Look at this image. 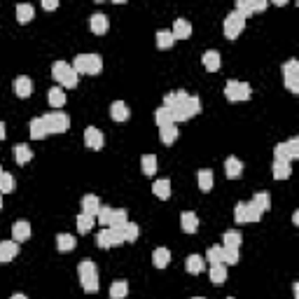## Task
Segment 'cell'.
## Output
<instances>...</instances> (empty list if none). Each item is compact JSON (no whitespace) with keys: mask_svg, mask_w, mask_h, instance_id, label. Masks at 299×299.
<instances>
[{"mask_svg":"<svg viewBox=\"0 0 299 299\" xmlns=\"http://www.w3.org/2000/svg\"><path fill=\"white\" fill-rule=\"evenodd\" d=\"M164 108L171 110L173 122H187L201 112V101L187 92H168L164 96Z\"/></svg>","mask_w":299,"mask_h":299,"instance_id":"cell-1","label":"cell"},{"mask_svg":"<svg viewBox=\"0 0 299 299\" xmlns=\"http://www.w3.org/2000/svg\"><path fill=\"white\" fill-rule=\"evenodd\" d=\"M73 70L77 75H98L103 70V59L98 54H79L75 56Z\"/></svg>","mask_w":299,"mask_h":299,"instance_id":"cell-2","label":"cell"},{"mask_svg":"<svg viewBox=\"0 0 299 299\" xmlns=\"http://www.w3.org/2000/svg\"><path fill=\"white\" fill-rule=\"evenodd\" d=\"M52 77H54L63 89H75V87H77V73H75L73 66L66 61L52 63Z\"/></svg>","mask_w":299,"mask_h":299,"instance_id":"cell-3","label":"cell"},{"mask_svg":"<svg viewBox=\"0 0 299 299\" xmlns=\"http://www.w3.org/2000/svg\"><path fill=\"white\" fill-rule=\"evenodd\" d=\"M252 96V89L248 82H238V79H229L225 84V98L227 101H232V103H236V101H248V98Z\"/></svg>","mask_w":299,"mask_h":299,"instance_id":"cell-4","label":"cell"},{"mask_svg":"<svg viewBox=\"0 0 299 299\" xmlns=\"http://www.w3.org/2000/svg\"><path fill=\"white\" fill-rule=\"evenodd\" d=\"M234 220L236 225H248V222H260L262 220V213L252 206V201H241L234 208Z\"/></svg>","mask_w":299,"mask_h":299,"instance_id":"cell-5","label":"cell"},{"mask_svg":"<svg viewBox=\"0 0 299 299\" xmlns=\"http://www.w3.org/2000/svg\"><path fill=\"white\" fill-rule=\"evenodd\" d=\"M45 126H47V134H66L68 126H70V119H68L66 112H47L42 117Z\"/></svg>","mask_w":299,"mask_h":299,"instance_id":"cell-6","label":"cell"},{"mask_svg":"<svg viewBox=\"0 0 299 299\" xmlns=\"http://www.w3.org/2000/svg\"><path fill=\"white\" fill-rule=\"evenodd\" d=\"M245 28V17H241V14L234 10V12H229L225 17V26H222V31H225V37H229V40H236L238 33Z\"/></svg>","mask_w":299,"mask_h":299,"instance_id":"cell-7","label":"cell"},{"mask_svg":"<svg viewBox=\"0 0 299 299\" xmlns=\"http://www.w3.org/2000/svg\"><path fill=\"white\" fill-rule=\"evenodd\" d=\"M276 161H292L299 157V138H290L287 143H278L274 150Z\"/></svg>","mask_w":299,"mask_h":299,"instance_id":"cell-8","label":"cell"},{"mask_svg":"<svg viewBox=\"0 0 299 299\" xmlns=\"http://www.w3.org/2000/svg\"><path fill=\"white\" fill-rule=\"evenodd\" d=\"M96 243H98V248L108 250V248L122 245L124 238H122V234H119V229H101V232L96 234Z\"/></svg>","mask_w":299,"mask_h":299,"instance_id":"cell-9","label":"cell"},{"mask_svg":"<svg viewBox=\"0 0 299 299\" xmlns=\"http://www.w3.org/2000/svg\"><path fill=\"white\" fill-rule=\"evenodd\" d=\"M283 75H285V87L290 89L292 94H299V63L294 61V59H290V61H285V66H283Z\"/></svg>","mask_w":299,"mask_h":299,"instance_id":"cell-10","label":"cell"},{"mask_svg":"<svg viewBox=\"0 0 299 299\" xmlns=\"http://www.w3.org/2000/svg\"><path fill=\"white\" fill-rule=\"evenodd\" d=\"M103 143H105V138H103V134L98 131L96 126H87L84 129V145L89 147V150H101L103 147Z\"/></svg>","mask_w":299,"mask_h":299,"instance_id":"cell-11","label":"cell"},{"mask_svg":"<svg viewBox=\"0 0 299 299\" xmlns=\"http://www.w3.org/2000/svg\"><path fill=\"white\" fill-rule=\"evenodd\" d=\"M28 238H31V222L28 220H17L12 225V241L24 243V241H28Z\"/></svg>","mask_w":299,"mask_h":299,"instance_id":"cell-12","label":"cell"},{"mask_svg":"<svg viewBox=\"0 0 299 299\" xmlns=\"http://www.w3.org/2000/svg\"><path fill=\"white\" fill-rule=\"evenodd\" d=\"M241 173H243V161L238 157H227L225 159V176L236 180V178H241Z\"/></svg>","mask_w":299,"mask_h":299,"instance_id":"cell-13","label":"cell"},{"mask_svg":"<svg viewBox=\"0 0 299 299\" xmlns=\"http://www.w3.org/2000/svg\"><path fill=\"white\" fill-rule=\"evenodd\" d=\"M98 210H101V199H98L96 194L82 196V213H84V215H92V218H96Z\"/></svg>","mask_w":299,"mask_h":299,"instance_id":"cell-14","label":"cell"},{"mask_svg":"<svg viewBox=\"0 0 299 299\" xmlns=\"http://www.w3.org/2000/svg\"><path fill=\"white\" fill-rule=\"evenodd\" d=\"M180 227H183V232H187V234H196V232H199V218H196V213L185 210V213L180 215Z\"/></svg>","mask_w":299,"mask_h":299,"instance_id":"cell-15","label":"cell"},{"mask_svg":"<svg viewBox=\"0 0 299 299\" xmlns=\"http://www.w3.org/2000/svg\"><path fill=\"white\" fill-rule=\"evenodd\" d=\"M14 94H17L19 98H28L33 94V82H31V77H17L14 79Z\"/></svg>","mask_w":299,"mask_h":299,"instance_id":"cell-16","label":"cell"},{"mask_svg":"<svg viewBox=\"0 0 299 299\" xmlns=\"http://www.w3.org/2000/svg\"><path fill=\"white\" fill-rule=\"evenodd\" d=\"M89 26H92V31L96 33V35H103V33L108 31L110 21H108V17H105L103 12H96V14H92V19H89Z\"/></svg>","mask_w":299,"mask_h":299,"instance_id":"cell-17","label":"cell"},{"mask_svg":"<svg viewBox=\"0 0 299 299\" xmlns=\"http://www.w3.org/2000/svg\"><path fill=\"white\" fill-rule=\"evenodd\" d=\"M173 37L176 40H187L192 35V24H189L187 19H176V24H173Z\"/></svg>","mask_w":299,"mask_h":299,"instance_id":"cell-18","label":"cell"},{"mask_svg":"<svg viewBox=\"0 0 299 299\" xmlns=\"http://www.w3.org/2000/svg\"><path fill=\"white\" fill-rule=\"evenodd\" d=\"M201 63L206 66V70L215 73V70L220 68V52H218V49H208V52H203Z\"/></svg>","mask_w":299,"mask_h":299,"instance_id":"cell-19","label":"cell"},{"mask_svg":"<svg viewBox=\"0 0 299 299\" xmlns=\"http://www.w3.org/2000/svg\"><path fill=\"white\" fill-rule=\"evenodd\" d=\"M28 131H31V138L33 141H42V138H47V126H45L42 117H35V119H31V124H28Z\"/></svg>","mask_w":299,"mask_h":299,"instance_id":"cell-20","label":"cell"},{"mask_svg":"<svg viewBox=\"0 0 299 299\" xmlns=\"http://www.w3.org/2000/svg\"><path fill=\"white\" fill-rule=\"evenodd\" d=\"M185 269H187V274H201L203 269H206V260L201 255H189L185 260Z\"/></svg>","mask_w":299,"mask_h":299,"instance_id":"cell-21","label":"cell"},{"mask_svg":"<svg viewBox=\"0 0 299 299\" xmlns=\"http://www.w3.org/2000/svg\"><path fill=\"white\" fill-rule=\"evenodd\" d=\"M129 108H126V103L124 101H115V103L110 105V117L115 119V122H126L129 119Z\"/></svg>","mask_w":299,"mask_h":299,"instance_id":"cell-22","label":"cell"},{"mask_svg":"<svg viewBox=\"0 0 299 299\" xmlns=\"http://www.w3.org/2000/svg\"><path fill=\"white\" fill-rule=\"evenodd\" d=\"M196 180H199V189H201V192H210L215 185L213 171H208V168H201V171L196 173Z\"/></svg>","mask_w":299,"mask_h":299,"instance_id":"cell-23","label":"cell"},{"mask_svg":"<svg viewBox=\"0 0 299 299\" xmlns=\"http://www.w3.org/2000/svg\"><path fill=\"white\" fill-rule=\"evenodd\" d=\"M14 159H17V164H28L33 159V150L26 143H19V145H14Z\"/></svg>","mask_w":299,"mask_h":299,"instance_id":"cell-24","label":"cell"},{"mask_svg":"<svg viewBox=\"0 0 299 299\" xmlns=\"http://www.w3.org/2000/svg\"><path fill=\"white\" fill-rule=\"evenodd\" d=\"M0 252L5 257V264L12 262L14 257L19 255V243L17 241H0Z\"/></svg>","mask_w":299,"mask_h":299,"instance_id":"cell-25","label":"cell"},{"mask_svg":"<svg viewBox=\"0 0 299 299\" xmlns=\"http://www.w3.org/2000/svg\"><path fill=\"white\" fill-rule=\"evenodd\" d=\"M168 262H171V252H168V248H157V250L152 252V264L157 269H166Z\"/></svg>","mask_w":299,"mask_h":299,"instance_id":"cell-26","label":"cell"},{"mask_svg":"<svg viewBox=\"0 0 299 299\" xmlns=\"http://www.w3.org/2000/svg\"><path fill=\"white\" fill-rule=\"evenodd\" d=\"M152 192H154V196L157 199H168L171 196V183L166 180V178H161V180H154V185H152Z\"/></svg>","mask_w":299,"mask_h":299,"instance_id":"cell-27","label":"cell"},{"mask_svg":"<svg viewBox=\"0 0 299 299\" xmlns=\"http://www.w3.org/2000/svg\"><path fill=\"white\" fill-rule=\"evenodd\" d=\"M154 122H157V126L159 129H164V126H171V124H176L173 122V115H171V110L168 108H157V112H154Z\"/></svg>","mask_w":299,"mask_h":299,"instance_id":"cell-28","label":"cell"},{"mask_svg":"<svg viewBox=\"0 0 299 299\" xmlns=\"http://www.w3.org/2000/svg\"><path fill=\"white\" fill-rule=\"evenodd\" d=\"M119 234H122L124 243H134L136 238L141 236V229H138V225H136V222H126V225L119 229Z\"/></svg>","mask_w":299,"mask_h":299,"instance_id":"cell-29","label":"cell"},{"mask_svg":"<svg viewBox=\"0 0 299 299\" xmlns=\"http://www.w3.org/2000/svg\"><path fill=\"white\" fill-rule=\"evenodd\" d=\"M206 262L210 264V267H215V264H225V250H222V245H213V248H208ZM225 267H227V264H225Z\"/></svg>","mask_w":299,"mask_h":299,"instance_id":"cell-30","label":"cell"},{"mask_svg":"<svg viewBox=\"0 0 299 299\" xmlns=\"http://www.w3.org/2000/svg\"><path fill=\"white\" fill-rule=\"evenodd\" d=\"M129 222V215L124 208H112V218H110V227L108 229H122Z\"/></svg>","mask_w":299,"mask_h":299,"instance_id":"cell-31","label":"cell"},{"mask_svg":"<svg viewBox=\"0 0 299 299\" xmlns=\"http://www.w3.org/2000/svg\"><path fill=\"white\" fill-rule=\"evenodd\" d=\"M49 105H52V108H61L63 103H66V92H63V87H52V89H49Z\"/></svg>","mask_w":299,"mask_h":299,"instance_id":"cell-32","label":"cell"},{"mask_svg":"<svg viewBox=\"0 0 299 299\" xmlns=\"http://www.w3.org/2000/svg\"><path fill=\"white\" fill-rule=\"evenodd\" d=\"M73 248H75L73 234H59V236H56V250L59 252H70Z\"/></svg>","mask_w":299,"mask_h":299,"instance_id":"cell-33","label":"cell"},{"mask_svg":"<svg viewBox=\"0 0 299 299\" xmlns=\"http://www.w3.org/2000/svg\"><path fill=\"white\" fill-rule=\"evenodd\" d=\"M178 134H180V131H178L176 124H171V126H164L161 131H159V141L164 143V145H173V143L178 141Z\"/></svg>","mask_w":299,"mask_h":299,"instance_id":"cell-34","label":"cell"},{"mask_svg":"<svg viewBox=\"0 0 299 299\" xmlns=\"http://www.w3.org/2000/svg\"><path fill=\"white\" fill-rule=\"evenodd\" d=\"M292 176V166L290 161H274V178L276 180H287Z\"/></svg>","mask_w":299,"mask_h":299,"instance_id":"cell-35","label":"cell"},{"mask_svg":"<svg viewBox=\"0 0 299 299\" xmlns=\"http://www.w3.org/2000/svg\"><path fill=\"white\" fill-rule=\"evenodd\" d=\"M79 283H82V290L89 294L98 292V274H87V276H79Z\"/></svg>","mask_w":299,"mask_h":299,"instance_id":"cell-36","label":"cell"},{"mask_svg":"<svg viewBox=\"0 0 299 299\" xmlns=\"http://www.w3.org/2000/svg\"><path fill=\"white\" fill-rule=\"evenodd\" d=\"M33 14H35L33 5H28V3H21V5H17V21H19V24H28V21L33 19Z\"/></svg>","mask_w":299,"mask_h":299,"instance_id":"cell-37","label":"cell"},{"mask_svg":"<svg viewBox=\"0 0 299 299\" xmlns=\"http://www.w3.org/2000/svg\"><path fill=\"white\" fill-rule=\"evenodd\" d=\"M252 206H255L260 213H267L269 208H271V196H269V192H260V194L252 196Z\"/></svg>","mask_w":299,"mask_h":299,"instance_id":"cell-38","label":"cell"},{"mask_svg":"<svg viewBox=\"0 0 299 299\" xmlns=\"http://www.w3.org/2000/svg\"><path fill=\"white\" fill-rule=\"evenodd\" d=\"M241 241H243V238H241V234L238 232H225L222 234V248H232V250H238V248H241Z\"/></svg>","mask_w":299,"mask_h":299,"instance_id":"cell-39","label":"cell"},{"mask_svg":"<svg viewBox=\"0 0 299 299\" xmlns=\"http://www.w3.org/2000/svg\"><path fill=\"white\" fill-rule=\"evenodd\" d=\"M141 168L145 176H154V173H157V157H154V154H143Z\"/></svg>","mask_w":299,"mask_h":299,"instance_id":"cell-40","label":"cell"},{"mask_svg":"<svg viewBox=\"0 0 299 299\" xmlns=\"http://www.w3.org/2000/svg\"><path fill=\"white\" fill-rule=\"evenodd\" d=\"M94 220H96V218H92V215H84V213H79L77 215V232L79 234H89L94 229Z\"/></svg>","mask_w":299,"mask_h":299,"instance_id":"cell-41","label":"cell"},{"mask_svg":"<svg viewBox=\"0 0 299 299\" xmlns=\"http://www.w3.org/2000/svg\"><path fill=\"white\" fill-rule=\"evenodd\" d=\"M129 294V283L126 281H115L110 285V299H124Z\"/></svg>","mask_w":299,"mask_h":299,"instance_id":"cell-42","label":"cell"},{"mask_svg":"<svg viewBox=\"0 0 299 299\" xmlns=\"http://www.w3.org/2000/svg\"><path fill=\"white\" fill-rule=\"evenodd\" d=\"M176 37H173L171 31H157V47L159 49H171Z\"/></svg>","mask_w":299,"mask_h":299,"instance_id":"cell-43","label":"cell"},{"mask_svg":"<svg viewBox=\"0 0 299 299\" xmlns=\"http://www.w3.org/2000/svg\"><path fill=\"white\" fill-rule=\"evenodd\" d=\"M210 281H213L215 285H222V283L227 281V267L225 264H215V267H210Z\"/></svg>","mask_w":299,"mask_h":299,"instance_id":"cell-44","label":"cell"},{"mask_svg":"<svg viewBox=\"0 0 299 299\" xmlns=\"http://www.w3.org/2000/svg\"><path fill=\"white\" fill-rule=\"evenodd\" d=\"M14 192V176L12 173H3L0 176V194H10Z\"/></svg>","mask_w":299,"mask_h":299,"instance_id":"cell-45","label":"cell"},{"mask_svg":"<svg viewBox=\"0 0 299 299\" xmlns=\"http://www.w3.org/2000/svg\"><path fill=\"white\" fill-rule=\"evenodd\" d=\"M110 218H112V208L101 206V210H98V215H96L98 225H103V229H108V227H110Z\"/></svg>","mask_w":299,"mask_h":299,"instance_id":"cell-46","label":"cell"},{"mask_svg":"<svg viewBox=\"0 0 299 299\" xmlns=\"http://www.w3.org/2000/svg\"><path fill=\"white\" fill-rule=\"evenodd\" d=\"M77 274L79 276H87V274H98L96 264L92 262V260H82V262L77 264Z\"/></svg>","mask_w":299,"mask_h":299,"instance_id":"cell-47","label":"cell"},{"mask_svg":"<svg viewBox=\"0 0 299 299\" xmlns=\"http://www.w3.org/2000/svg\"><path fill=\"white\" fill-rule=\"evenodd\" d=\"M236 12L241 14V17H250L252 10H250V0H236Z\"/></svg>","mask_w":299,"mask_h":299,"instance_id":"cell-48","label":"cell"},{"mask_svg":"<svg viewBox=\"0 0 299 299\" xmlns=\"http://www.w3.org/2000/svg\"><path fill=\"white\" fill-rule=\"evenodd\" d=\"M225 250V264H238V250L232 248H222Z\"/></svg>","mask_w":299,"mask_h":299,"instance_id":"cell-49","label":"cell"},{"mask_svg":"<svg viewBox=\"0 0 299 299\" xmlns=\"http://www.w3.org/2000/svg\"><path fill=\"white\" fill-rule=\"evenodd\" d=\"M267 7H269L267 0H250V10H252V12H264Z\"/></svg>","mask_w":299,"mask_h":299,"instance_id":"cell-50","label":"cell"},{"mask_svg":"<svg viewBox=\"0 0 299 299\" xmlns=\"http://www.w3.org/2000/svg\"><path fill=\"white\" fill-rule=\"evenodd\" d=\"M42 7L45 10H56V7H59V0H45Z\"/></svg>","mask_w":299,"mask_h":299,"instance_id":"cell-51","label":"cell"},{"mask_svg":"<svg viewBox=\"0 0 299 299\" xmlns=\"http://www.w3.org/2000/svg\"><path fill=\"white\" fill-rule=\"evenodd\" d=\"M5 136H7V131H5V122H0V141H3Z\"/></svg>","mask_w":299,"mask_h":299,"instance_id":"cell-52","label":"cell"},{"mask_svg":"<svg viewBox=\"0 0 299 299\" xmlns=\"http://www.w3.org/2000/svg\"><path fill=\"white\" fill-rule=\"evenodd\" d=\"M10 299H28V297H26V294H21V292H17V294H12Z\"/></svg>","mask_w":299,"mask_h":299,"instance_id":"cell-53","label":"cell"},{"mask_svg":"<svg viewBox=\"0 0 299 299\" xmlns=\"http://www.w3.org/2000/svg\"><path fill=\"white\" fill-rule=\"evenodd\" d=\"M0 264H5V257H3V252H0Z\"/></svg>","mask_w":299,"mask_h":299,"instance_id":"cell-54","label":"cell"},{"mask_svg":"<svg viewBox=\"0 0 299 299\" xmlns=\"http://www.w3.org/2000/svg\"><path fill=\"white\" fill-rule=\"evenodd\" d=\"M0 208H3V194H0Z\"/></svg>","mask_w":299,"mask_h":299,"instance_id":"cell-55","label":"cell"},{"mask_svg":"<svg viewBox=\"0 0 299 299\" xmlns=\"http://www.w3.org/2000/svg\"><path fill=\"white\" fill-rule=\"evenodd\" d=\"M3 173H5V171H3V166H0V176H3Z\"/></svg>","mask_w":299,"mask_h":299,"instance_id":"cell-56","label":"cell"},{"mask_svg":"<svg viewBox=\"0 0 299 299\" xmlns=\"http://www.w3.org/2000/svg\"><path fill=\"white\" fill-rule=\"evenodd\" d=\"M194 299H203V297H194Z\"/></svg>","mask_w":299,"mask_h":299,"instance_id":"cell-57","label":"cell"},{"mask_svg":"<svg viewBox=\"0 0 299 299\" xmlns=\"http://www.w3.org/2000/svg\"><path fill=\"white\" fill-rule=\"evenodd\" d=\"M229 299H234V297H229Z\"/></svg>","mask_w":299,"mask_h":299,"instance_id":"cell-58","label":"cell"}]
</instances>
